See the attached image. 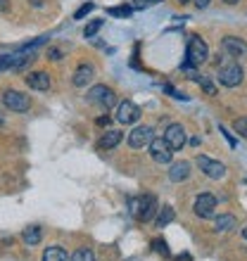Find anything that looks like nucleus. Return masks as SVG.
Wrapping results in <instances>:
<instances>
[{
  "mask_svg": "<svg viewBox=\"0 0 247 261\" xmlns=\"http://www.w3.org/2000/svg\"><path fill=\"white\" fill-rule=\"evenodd\" d=\"M185 64L183 67H200V64L207 62V57H209V48H207V43L200 38V36H190L188 38V48H185Z\"/></svg>",
  "mask_w": 247,
  "mask_h": 261,
  "instance_id": "obj_1",
  "label": "nucleus"
},
{
  "mask_svg": "<svg viewBox=\"0 0 247 261\" xmlns=\"http://www.w3.org/2000/svg\"><path fill=\"white\" fill-rule=\"evenodd\" d=\"M157 209H159L157 199L152 197V195H143L140 199H131V214L138 216L143 223L155 219V216H157Z\"/></svg>",
  "mask_w": 247,
  "mask_h": 261,
  "instance_id": "obj_2",
  "label": "nucleus"
},
{
  "mask_svg": "<svg viewBox=\"0 0 247 261\" xmlns=\"http://www.w3.org/2000/svg\"><path fill=\"white\" fill-rule=\"evenodd\" d=\"M242 79H245V71L238 62H228V64H221L219 67V83L226 86V88H235L240 86Z\"/></svg>",
  "mask_w": 247,
  "mask_h": 261,
  "instance_id": "obj_3",
  "label": "nucleus"
},
{
  "mask_svg": "<svg viewBox=\"0 0 247 261\" xmlns=\"http://www.w3.org/2000/svg\"><path fill=\"white\" fill-rule=\"evenodd\" d=\"M88 102L97 105V107H103V110H110L112 105L117 102V95H114V90L110 88V86H105V83H100V86H93V88L88 90Z\"/></svg>",
  "mask_w": 247,
  "mask_h": 261,
  "instance_id": "obj_4",
  "label": "nucleus"
},
{
  "mask_svg": "<svg viewBox=\"0 0 247 261\" xmlns=\"http://www.w3.org/2000/svg\"><path fill=\"white\" fill-rule=\"evenodd\" d=\"M197 166H200V171L212 180H219L226 176V164H221L219 159H212V157H207V154H197Z\"/></svg>",
  "mask_w": 247,
  "mask_h": 261,
  "instance_id": "obj_5",
  "label": "nucleus"
},
{
  "mask_svg": "<svg viewBox=\"0 0 247 261\" xmlns=\"http://www.w3.org/2000/svg\"><path fill=\"white\" fill-rule=\"evenodd\" d=\"M3 105H5L10 112H29L31 100H29V95L19 93V90H5V93H3Z\"/></svg>",
  "mask_w": 247,
  "mask_h": 261,
  "instance_id": "obj_6",
  "label": "nucleus"
},
{
  "mask_svg": "<svg viewBox=\"0 0 247 261\" xmlns=\"http://www.w3.org/2000/svg\"><path fill=\"white\" fill-rule=\"evenodd\" d=\"M147 147H150V157L155 159L157 164H169V162H171L174 150L166 145L164 138H152Z\"/></svg>",
  "mask_w": 247,
  "mask_h": 261,
  "instance_id": "obj_7",
  "label": "nucleus"
},
{
  "mask_svg": "<svg viewBox=\"0 0 247 261\" xmlns=\"http://www.w3.org/2000/svg\"><path fill=\"white\" fill-rule=\"evenodd\" d=\"M155 138V130H152V126H136V128L129 133V145L133 147V150H143V147H147L150 145V140Z\"/></svg>",
  "mask_w": 247,
  "mask_h": 261,
  "instance_id": "obj_8",
  "label": "nucleus"
},
{
  "mask_svg": "<svg viewBox=\"0 0 247 261\" xmlns=\"http://www.w3.org/2000/svg\"><path fill=\"white\" fill-rule=\"evenodd\" d=\"M138 119H140V107H138L136 102H131V100L119 102V107H117V121L119 124L129 126V124H136Z\"/></svg>",
  "mask_w": 247,
  "mask_h": 261,
  "instance_id": "obj_9",
  "label": "nucleus"
},
{
  "mask_svg": "<svg viewBox=\"0 0 247 261\" xmlns=\"http://www.w3.org/2000/svg\"><path fill=\"white\" fill-rule=\"evenodd\" d=\"M162 138H164L166 145H169L174 152H179V150H183V145H185V128L181 124H169Z\"/></svg>",
  "mask_w": 247,
  "mask_h": 261,
  "instance_id": "obj_10",
  "label": "nucleus"
},
{
  "mask_svg": "<svg viewBox=\"0 0 247 261\" xmlns=\"http://www.w3.org/2000/svg\"><path fill=\"white\" fill-rule=\"evenodd\" d=\"M214 209H216V197H214V195H209V193L200 195V197L195 199V204H192V212L197 214L200 219H212Z\"/></svg>",
  "mask_w": 247,
  "mask_h": 261,
  "instance_id": "obj_11",
  "label": "nucleus"
},
{
  "mask_svg": "<svg viewBox=\"0 0 247 261\" xmlns=\"http://www.w3.org/2000/svg\"><path fill=\"white\" fill-rule=\"evenodd\" d=\"M221 48L231 57H247V43L240 41V38H235V36H226L221 41Z\"/></svg>",
  "mask_w": 247,
  "mask_h": 261,
  "instance_id": "obj_12",
  "label": "nucleus"
},
{
  "mask_svg": "<svg viewBox=\"0 0 247 261\" xmlns=\"http://www.w3.org/2000/svg\"><path fill=\"white\" fill-rule=\"evenodd\" d=\"M93 76H95L93 64H79L76 71H74V76H71V83H74L76 88H86V86L93 81Z\"/></svg>",
  "mask_w": 247,
  "mask_h": 261,
  "instance_id": "obj_13",
  "label": "nucleus"
},
{
  "mask_svg": "<svg viewBox=\"0 0 247 261\" xmlns=\"http://www.w3.org/2000/svg\"><path fill=\"white\" fill-rule=\"evenodd\" d=\"M24 81H27V86L31 90H48L50 88V74L48 71H31Z\"/></svg>",
  "mask_w": 247,
  "mask_h": 261,
  "instance_id": "obj_14",
  "label": "nucleus"
},
{
  "mask_svg": "<svg viewBox=\"0 0 247 261\" xmlns=\"http://www.w3.org/2000/svg\"><path fill=\"white\" fill-rule=\"evenodd\" d=\"M124 140V133L121 130H107V133H103L100 136V140H97V150H114L119 143Z\"/></svg>",
  "mask_w": 247,
  "mask_h": 261,
  "instance_id": "obj_15",
  "label": "nucleus"
},
{
  "mask_svg": "<svg viewBox=\"0 0 247 261\" xmlns=\"http://www.w3.org/2000/svg\"><path fill=\"white\" fill-rule=\"evenodd\" d=\"M188 176H190V164H188V162H176V164H171V171H169V178H171L174 183H181V180H188Z\"/></svg>",
  "mask_w": 247,
  "mask_h": 261,
  "instance_id": "obj_16",
  "label": "nucleus"
},
{
  "mask_svg": "<svg viewBox=\"0 0 247 261\" xmlns=\"http://www.w3.org/2000/svg\"><path fill=\"white\" fill-rule=\"evenodd\" d=\"M238 228V219H235L233 214H221L216 216V233H228V230H233Z\"/></svg>",
  "mask_w": 247,
  "mask_h": 261,
  "instance_id": "obj_17",
  "label": "nucleus"
},
{
  "mask_svg": "<svg viewBox=\"0 0 247 261\" xmlns=\"http://www.w3.org/2000/svg\"><path fill=\"white\" fill-rule=\"evenodd\" d=\"M174 219H176V212H174V206H162V209H157V216H155V226H157V228H164V226H169Z\"/></svg>",
  "mask_w": 247,
  "mask_h": 261,
  "instance_id": "obj_18",
  "label": "nucleus"
},
{
  "mask_svg": "<svg viewBox=\"0 0 247 261\" xmlns=\"http://www.w3.org/2000/svg\"><path fill=\"white\" fill-rule=\"evenodd\" d=\"M41 238H43L41 226H29L27 230L21 233V240L27 242L29 247H34V245H38V242H41Z\"/></svg>",
  "mask_w": 247,
  "mask_h": 261,
  "instance_id": "obj_19",
  "label": "nucleus"
},
{
  "mask_svg": "<svg viewBox=\"0 0 247 261\" xmlns=\"http://www.w3.org/2000/svg\"><path fill=\"white\" fill-rule=\"evenodd\" d=\"M41 261H67V252L62 247H48L43 252Z\"/></svg>",
  "mask_w": 247,
  "mask_h": 261,
  "instance_id": "obj_20",
  "label": "nucleus"
},
{
  "mask_svg": "<svg viewBox=\"0 0 247 261\" xmlns=\"http://www.w3.org/2000/svg\"><path fill=\"white\" fill-rule=\"evenodd\" d=\"M192 79L200 83V88L205 90L207 95H216V86L209 81V76H197V74H192Z\"/></svg>",
  "mask_w": 247,
  "mask_h": 261,
  "instance_id": "obj_21",
  "label": "nucleus"
},
{
  "mask_svg": "<svg viewBox=\"0 0 247 261\" xmlns=\"http://www.w3.org/2000/svg\"><path fill=\"white\" fill-rule=\"evenodd\" d=\"M69 261H95V254L88 247H79L74 254L69 256Z\"/></svg>",
  "mask_w": 247,
  "mask_h": 261,
  "instance_id": "obj_22",
  "label": "nucleus"
},
{
  "mask_svg": "<svg viewBox=\"0 0 247 261\" xmlns=\"http://www.w3.org/2000/svg\"><path fill=\"white\" fill-rule=\"evenodd\" d=\"M103 27H105V19H93V21L88 24V27L83 29V36H86V38H93V36H95Z\"/></svg>",
  "mask_w": 247,
  "mask_h": 261,
  "instance_id": "obj_23",
  "label": "nucleus"
},
{
  "mask_svg": "<svg viewBox=\"0 0 247 261\" xmlns=\"http://www.w3.org/2000/svg\"><path fill=\"white\" fill-rule=\"evenodd\" d=\"M107 14H112V17H131V14H133V7H129V5L107 7Z\"/></svg>",
  "mask_w": 247,
  "mask_h": 261,
  "instance_id": "obj_24",
  "label": "nucleus"
},
{
  "mask_svg": "<svg viewBox=\"0 0 247 261\" xmlns=\"http://www.w3.org/2000/svg\"><path fill=\"white\" fill-rule=\"evenodd\" d=\"M235 133H240L242 138L247 140V117H240V119H235V124H233Z\"/></svg>",
  "mask_w": 247,
  "mask_h": 261,
  "instance_id": "obj_25",
  "label": "nucleus"
},
{
  "mask_svg": "<svg viewBox=\"0 0 247 261\" xmlns=\"http://www.w3.org/2000/svg\"><path fill=\"white\" fill-rule=\"evenodd\" d=\"M93 7H95V5H93V3H86V5H81V7H79V10H76L74 19H83V17H86V14H88V12H93Z\"/></svg>",
  "mask_w": 247,
  "mask_h": 261,
  "instance_id": "obj_26",
  "label": "nucleus"
},
{
  "mask_svg": "<svg viewBox=\"0 0 247 261\" xmlns=\"http://www.w3.org/2000/svg\"><path fill=\"white\" fill-rule=\"evenodd\" d=\"M152 247H155V252H159V254H169V247H166V242L164 240H155L152 242Z\"/></svg>",
  "mask_w": 247,
  "mask_h": 261,
  "instance_id": "obj_27",
  "label": "nucleus"
},
{
  "mask_svg": "<svg viewBox=\"0 0 247 261\" xmlns=\"http://www.w3.org/2000/svg\"><path fill=\"white\" fill-rule=\"evenodd\" d=\"M48 60H53V62H60V60H62V50L50 48L48 50Z\"/></svg>",
  "mask_w": 247,
  "mask_h": 261,
  "instance_id": "obj_28",
  "label": "nucleus"
},
{
  "mask_svg": "<svg viewBox=\"0 0 247 261\" xmlns=\"http://www.w3.org/2000/svg\"><path fill=\"white\" fill-rule=\"evenodd\" d=\"M162 0H133V5L136 7H150V5H157Z\"/></svg>",
  "mask_w": 247,
  "mask_h": 261,
  "instance_id": "obj_29",
  "label": "nucleus"
},
{
  "mask_svg": "<svg viewBox=\"0 0 247 261\" xmlns=\"http://www.w3.org/2000/svg\"><path fill=\"white\" fill-rule=\"evenodd\" d=\"M219 130H221V133H224V136H226L228 145H231V147H235V138H233V136H231V133H228V130H226V128H224V126H219Z\"/></svg>",
  "mask_w": 247,
  "mask_h": 261,
  "instance_id": "obj_30",
  "label": "nucleus"
},
{
  "mask_svg": "<svg viewBox=\"0 0 247 261\" xmlns=\"http://www.w3.org/2000/svg\"><path fill=\"white\" fill-rule=\"evenodd\" d=\"M110 121H112V119L107 117V114H105V117H97L95 124H97V126H110Z\"/></svg>",
  "mask_w": 247,
  "mask_h": 261,
  "instance_id": "obj_31",
  "label": "nucleus"
},
{
  "mask_svg": "<svg viewBox=\"0 0 247 261\" xmlns=\"http://www.w3.org/2000/svg\"><path fill=\"white\" fill-rule=\"evenodd\" d=\"M212 0H195V5H197V10H205L207 5H209Z\"/></svg>",
  "mask_w": 247,
  "mask_h": 261,
  "instance_id": "obj_32",
  "label": "nucleus"
},
{
  "mask_svg": "<svg viewBox=\"0 0 247 261\" xmlns=\"http://www.w3.org/2000/svg\"><path fill=\"white\" fill-rule=\"evenodd\" d=\"M7 7H10V0H0V12H5Z\"/></svg>",
  "mask_w": 247,
  "mask_h": 261,
  "instance_id": "obj_33",
  "label": "nucleus"
},
{
  "mask_svg": "<svg viewBox=\"0 0 247 261\" xmlns=\"http://www.w3.org/2000/svg\"><path fill=\"white\" fill-rule=\"evenodd\" d=\"M190 145H192V147H197V145H200V136H195V138H190Z\"/></svg>",
  "mask_w": 247,
  "mask_h": 261,
  "instance_id": "obj_34",
  "label": "nucleus"
},
{
  "mask_svg": "<svg viewBox=\"0 0 247 261\" xmlns=\"http://www.w3.org/2000/svg\"><path fill=\"white\" fill-rule=\"evenodd\" d=\"M224 3H228V5H235V3H238V0H224Z\"/></svg>",
  "mask_w": 247,
  "mask_h": 261,
  "instance_id": "obj_35",
  "label": "nucleus"
},
{
  "mask_svg": "<svg viewBox=\"0 0 247 261\" xmlns=\"http://www.w3.org/2000/svg\"><path fill=\"white\" fill-rule=\"evenodd\" d=\"M242 238H245V240H247V228H242Z\"/></svg>",
  "mask_w": 247,
  "mask_h": 261,
  "instance_id": "obj_36",
  "label": "nucleus"
},
{
  "mask_svg": "<svg viewBox=\"0 0 247 261\" xmlns=\"http://www.w3.org/2000/svg\"><path fill=\"white\" fill-rule=\"evenodd\" d=\"M179 3H181V5H183V3H190V0H179Z\"/></svg>",
  "mask_w": 247,
  "mask_h": 261,
  "instance_id": "obj_37",
  "label": "nucleus"
}]
</instances>
